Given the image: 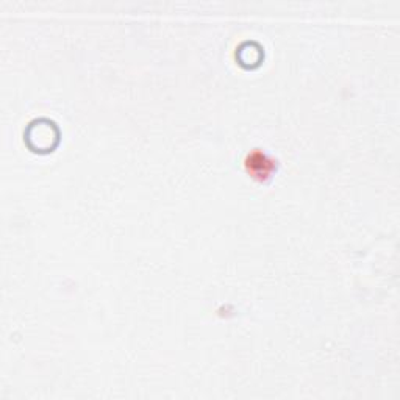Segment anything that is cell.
I'll return each mask as SVG.
<instances>
[{
  "label": "cell",
  "instance_id": "6da1fadb",
  "mask_svg": "<svg viewBox=\"0 0 400 400\" xmlns=\"http://www.w3.org/2000/svg\"><path fill=\"white\" fill-rule=\"evenodd\" d=\"M246 168L253 177L263 180L273 173V171L275 169V161L269 155L261 152V150H253L252 154L247 155Z\"/></svg>",
  "mask_w": 400,
  "mask_h": 400
}]
</instances>
